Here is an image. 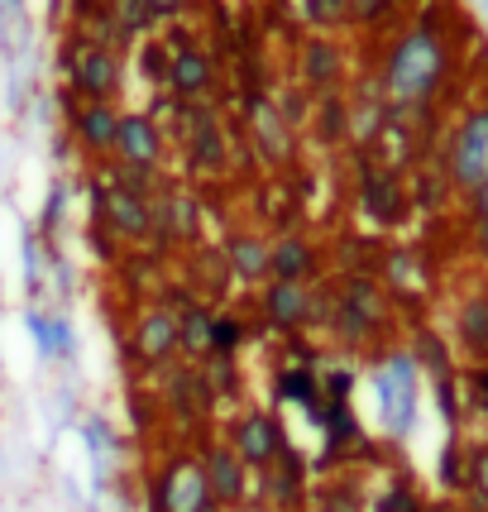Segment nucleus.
<instances>
[{
    "mask_svg": "<svg viewBox=\"0 0 488 512\" xmlns=\"http://www.w3.org/2000/svg\"><path fill=\"white\" fill-rule=\"evenodd\" d=\"M374 77L383 82V96L393 115H412L426 120L436 111L441 91L455 77V39H450V20L441 10H417V20L402 24L388 39L383 58H378Z\"/></svg>",
    "mask_w": 488,
    "mask_h": 512,
    "instance_id": "obj_1",
    "label": "nucleus"
},
{
    "mask_svg": "<svg viewBox=\"0 0 488 512\" xmlns=\"http://www.w3.org/2000/svg\"><path fill=\"white\" fill-rule=\"evenodd\" d=\"M335 316H331V340L345 350H369L383 335L398 326V302L369 273H335Z\"/></svg>",
    "mask_w": 488,
    "mask_h": 512,
    "instance_id": "obj_2",
    "label": "nucleus"
},
{
    "mask_svg": "<svg viewBox=\"0 0 488 512\" xmlns=\"http://www.w3.org/2000/svg\"><path fill=\"white\" fill-rule=\"evenodd\" d=\"M436 163H441V173L455 197H469L479 182H488V101L469 106V111L445 130Z\"/></svg>",
    "mask_w": 488,
    "mask_h": 512,
    "instance_id": "obj_3",
    "label": "nucleus"
},
{
    "mask_svg": "<svg viewBox=\"0 0 488 512\" xmlns=\"http://www.w3.org/2000/svg\"><path fill=\"white\" fill-rule=\"evenodd\" d=\"M63 82L72 101H120L125 91V53L101 44L67 39L63 44Z\"/></svg>",
    "mask_w": 488,
    "mask_h": 512,
    "instance_id": "obj_4",
    "label": "nucleus"
},
{
    "mask_svg": "<svg viewBox=\"0 0 488 512\" xmlns=\"http://www.w3.org/2000/svg\"><path fill=\"white\" fill-rule=\"evenodd\" d=\"M417 359L407 350H388L374 369V398H378V417H383V431L402 441L412 422H417Z\"/></svg>",
    "mask_w": 488,
    "mask_h": 512,
    "instance_id": "obj_5",
    "label": "nucleus"
},
{
    "mask_svg": "<svg viewBox=\"0 0 488 512\" xmlns=\"http://www.w3.org/2000/svg\"><path fill=\"white\" fill-rule=\"evenodd\" d=\"M355 201H359V216L374 225V230H398V225L412 216V192H407L402 173L374 163L369 154H359Z\"/></svg>",
    "mask_w": 488,
    "mask_h": 512,
    "instance_id": "obj_6",
    "label": "nucleus"
},
{
    "mask_svg": "<svg viewBox=\"0 0 488 512\" xmlns=\"http://www.w3.org/2000/svg\"><path fill=\"white\" fill-rule=\"evenodd\" d=\"M182 106V154L187 168L201 178H221L230 168V139L221 130V115L211 111L206 101H178Z\"/></svg>",
    "mask_w": 488,
    "mask_h": 512,
    "instance_id": "obj_7",
    "label": "nucleus"
},
{
    "mask_svg": "<svg viewBox=\"0 0 488 512\" xmlns=\"http://www.w3.org/2000/svg\"><path fill=\"white\" fill-rule=\"evenodd\" d=\"M91 206H96V225L111 235L115 245H154V216H149V201L120 192L111 182L96 178L91 187Z\"/></svg>",
    "mask_w": 488,
    "mask_h": 512,
    "instance_id": "obj_8",
    "label": "nucleus"
},
{
    "mask_svg": "<svg viewBox=\"0 0 488 512\" xmlns=\"http://www.w3.org/2000/svg\"><path fill=\"white\" fill-rule=\"evenodd\" d=\"M178 355V312L163 302L144 307L130 326V359L139 369H168Z\"/></svg>",
    "mask_w": 488,
    "mask_h": 512,
    "instance_id": "obj_9",
    "label": "nucleus"
},
{
    "mask_svg": "<svg viewBox=\"0 0 488 512\" xmlns=\"http://www.w3.org/2000/svg\"><path fill=\"white\" fill-rule=\"evenodd\" d=\"M149 216H154V245L158 249H178V245H197L201 240V206L197 192L187 187H163L154 201H149Z\"/></svg>",
    "mask_w": 488,
    "mask_h": 512,
    "instance_id": "obj_10",
    "label": "nucleus"
},
{
    "mask_svg": "<svg viewBox=\"0 0 488 512\" xmlns=\"http://www.w3.org/2000/svg\"><path fill=\"white\" fill-rule=\"evenodd\" d=\"M225 446L240 455L249 469H268L283 450H288V436H283V422L273 417V412H264V407H249V412H240L235 417V426H230V441Z\"/></svg>",
    "mask_w": 488,
    "mask_h": 512,
    "instance_id": "obj_11",
    "label": "nucleus"
},
{
    "mask_svg": "<svg viewBox=\"0 0 488 512\" xmlns=\"http://www.w3.org/2000/svg\"><path fill=\"white\" fill-rule=\"evenodd\" d=\"M149 489L163 498V512H201L216 503L211 489H206V474H201L197 455H173V460L154 474Z\"/></svg>",
    "mask_w": 488,
    "mask_h": 512,
    "instance_id": "obj_12",
    "label": "nucleus"
},
{
    "mask_svg": "<svg viewBox=\"0 0 488 512\" xmlns=\"http://www.w3.org/2000/svg\"><path fill=\"white\" fill-rule=\"evenodd\" d=\"M259 321L273 335H302L311 331V288L307 283H278L268 278L259 288Z\"/></svg>",
    "mask_w": 488,
    "mask_h": 512,
    "instance_id": "obj_13",
    "label": "nucleus"
},
{
    "mask_svg": "<svg viewBox=\"0 0 488 512\" xmlns=\"http://www.w3.org/2000/svg\"><path fill=\"white\" fill-rule=\"evenodd\" d=\"M297 87L307 96L345 91V48L331 34H311L297 44Z\"/></svg>",
    "mask_w": 488,
    "mask_h": 512,
    "instance_id": "obj_14",
    "label": "nucleus"
},
{
    "mask_svg": "<svg viewBox=\"0 0 488 512\" xmlns=\"http://www.w3.org/2000/svg\"><path fill=\"white\" fill-rule=\"evenodd\" d=\"M197 460H201V474H206V489L216 498V508L235 512L240 503H249V465L225 441H206Z\"/></svg>",
    "mask_w": 488,
    "mask_h": 512,
    "instance_id": "obj_15",
    "label": "nucleus"
},
{
    "mask_svg": "<svg viewBox=\"0 0 488 512\" xmlns=\"http://www.w3.org/2000/svg\"><path fill=\"white\" fill-rule=\"evenodd\" d=\"M67 134L91 158H111L115 134H120V106L115 101H72L67 96Z\"/></svg>",
    "mask_w": 488,
    "mask_h": 512,
    "instance_id": "obj_16",
    "label": "nucleus"
},
{
    "mask_svg": "<svg viewBox=\"0 0 488 512\" xmlns=\"http://www.w3.org/2000/svg\"><path fill=\"white\" fill-rule=\"evenodd\" d=\"M216 82H221L216 77V58L201 44H192V39H178L173 58H168V91L178 101H211Z\"/></svg>",
    "mask_w": 488,
    "mask_h": 512,
    "instance_id": "obj_17",
    "label": "nucleus"
},
{
    "mask_svg": "<svg viewBox=\"0 0 488 512\" xmlns=\"http://www.w3.org/2000/svg\"><path fill=\"white\" fill-rule=\"evenodd\" d=\"M168 154V134L149 111H120V134H115V154L120 163H139V168H163Z\"/></svg>",
    "mask_w": 488,
    "mask_h": 512,
    "instance_id": "obj_18",
    "label": "nucleus"
},
{
    "mask_svg": "<svg viewBox=\"0 0 488 512\" xmlns=\"http://www.w3.org/2000/svg\"><path fill=\"white\" fill-rule=\"evenodd\" d=\"M163 402H168V412H173L182 426L206 422L216 398H211V388L201 379V364H168V369H163Z\"/></svg>",
    "mask_w": 488,
    "mask_h": 512,
    "instance_id": "obj_19",
    "label": "nucleus"
},
{
    "mask_svg": "<svg viewBox=\"0 0 488 512\" xmlns=\"http://www.w3.org/2000/svg\"><path fill=\"white\" fill-rule=\"evenodd\" d=\"M268 278L278 283H316L326 278V249L316 245L311 235H278L273 254H268Z\"/></svg>",
    "mask_w": 488,
    "mask_h": 512,
    "instance_id": "obj_20",
    "label": "nucleus"
},
{
    "mask_svg": "<svg viewBox=\"0 0 488 512\" xmlns=\"http://www.w3.org/2000/svg\"><path fill=\"white\" fill-rule=\"evenodd\" d=\"M259 493H264V503L273 512H297L307 503V465L292 446L268 469H259Z\"/></svg>",
    "mask_w": 488,
    "mask_h": 512,
    "instance_id": "obj_21",
    "label": "nucleus"
},
{
    "mask_svg": "<svg viewBox=\"0 0 488 512\" xmlns=\"http://www.w3.org/2000/svg\"><path fill=\"white\" fill-rule=\"evenodd\" d=\"M268 254L273 240H264L259 230H230L221 240V264L240 283H268Z\"/></svg>",
    "mask_w": 488,
    "mask_h": 512,
    "instance_id": "obj_22",
    "label": "nucleus"
},
{
    "mask_svg": "<svg viewBox=\"0 0 488 512\" xmlns=\"http://www.w3.org/2000/svg\"><path fill=\"white\" fill-rule=\"evenodd\" d=\"M455 350L469 364H488V288H469L455 302Z\"/></svg>",
    "mask_w": 488,
    "mask_h": 512,
    "instance_id": "obj_23",
    "label": "nucleus"
},
{
    "mask_svg": "<svg viewBox=\"0 0 488 512\" xmlns=\"http://www.w3.org/2000/svg\"><path fill=\"white\" fill-rule=\"evenodd\" d=\"M249 134H254V149H259L268 163H288L292 158V125L283 120L278 101H268V96H254V101H249Z\"/></svg>",
    "mask_w": 488,
    "mask_h": 512,
    "instance_id": "obj_24",
    "label": "nucleus"
},
{
    "mask_svg": "<svg viewBox=\"0 0 488 512\" xmlns=\"http://www.w3.org/2000/svg\"><path fill=\"white\" fill-rule=\"evenodd\" d=\"M378 283L393 292V302H407V297H422L431 288V268L417 249H383V264H378Z\"/></svg>",
    "mask_w": 488,
    "mask_h": 512,
    "instance_id": "obj_25",
    "label": "nucleus"
},
{
    "mask_svg": "<svg viewBox=\"0 0 488 512\" xmlns=\"http://www.w3.org/2000/svg\"><path fill=\"white\" fill-rule=\"evenodd\" d=\"M24 331H29V340H34V355L39 359H72L77 355V331H72L67 316L29 307V312H24Z\"/></svg>",
    "mask_w": 488,
    "mask_h": 512,
    "instance_id": "obj_26",
    "label": "nucleus"
},
{
    "mask_svg": "<svg viewBox=\"0 0 488 512\" xmlns=\"http://www.w3.org/2000/svg\"><path fill=\"white\" fill-rule=\"evenodd\" d=\"M311 134L316 144L326 149H345L350 144V91H326V96H311Z\"/></svg>",
    "mask_w": 488,
    "mask_h": 512,
    "instance_id": "obj_27",
    "label": "nucleus"
},
{
    "mask_svg": "<svg viewBox=\"0 0 488 512\" xmlns=\"http://www.w3.org/2000/svg\"><path fill=\"white\" fill-rule=\"evenodd\" d=\"M278 398L292 402V407H302L307 422L321 426V412H326V398H321V369H311V364H288V369H278Z\"/></svg>",
    "mask_w": 488,
    "mask_h": 512,
    "instance_id": "obj_28",
    "label": "nucleus"
},
{
    "mask_svg": "<svg viewBox=\"0 0 488 512\" xmlns=\"http://www.w3.org/2000/svg\"><path fill=\"white\" fill-rule=\"evenodd\" d=\"M101 182H111V187L130 192L139 201H154L168 187L158 168H139V163H120V158H101Z\"/></svg>",
    "mask_w": 488,
    "mask_h": 512,
    "instance_id": "obj_29",
    "label": "nucleus"
},
{
    "mask_svg": "<svg viewBox=\"0 0 488 512\" xmlns=\"http://www.w3.org/2000/svg\"><path fill=\"white\" fill-rule=\"evenodd\" d=\"M407 355L417 359V369H422L426 379H445V374H455V345H445L431 326H417V331H412Z\"/></svg>",
    "mask_w": 488,
    "mask_h": 512,
    "instance_id": "obj_30",
    "label": "nucleus"
},
{
    "mask_svg": "<svg viewBox=\"0 0 488 512\" xmlns=\"http://www.w3.org/2000/svg\"><path fill=\"white\" fill-rule=\"evenodd\" d=\"M211 321H216V312H206L201 302L178 312V350L187 355V364H201L211 355Z\"/></svg>",
    "mask_w": 488,
    "mask_h": 512,
    "instance_id": "obj_31",
    "label": "nucleus"
},
{
    "mask_svg": "<svg viewBox=\"0 0 488 512\" xmlns=\"http://www.w3.org/2000/svg\"><path fill=\"white\" fill-rule=\"evenodd\" d=\"M369 508V493L355 474H331L321 489H316V512H364Z\"/></svg>",
    "mask_w": 488,
    "mask_h": 512,
    "instance_id": "obj_32",
    "label": "nucleus"
},
{
    "mask_svg": "<svg viewBox=\"0 0 488 512\" xmlns=\"http://www.w3.org/2000/svg\"><path fill=\"white\" fill-rule=\"evenodd\" d=\"M106 10H111V20L120 24V34L125 39H144V34H154L158 20H154V10L144 5V0H106Z\"/></svg>",
    "mask_w": 488,
    "mask_h": 512,
    "instance_id": "obj_33",
    "label": "nucleus"
},
{
    "mask_svg": "<svg viewBox=\"0 0 488 512\" xmlns=\"http://www.w3.org/2000/svg\"><path fill=\"white\" fill-rule=\"evenodd\" d=\"M201 379L211 388V398L225 402V398H240V364L225 355H206L201 359Z\"/></svg>",
    "mask_w": 488,
    "mask_h": 512,
    "instance_id": "obj_34",
    "label": "nucleus"
},
{
    "mask_svg": "<svg viewBox=\"0 0 488 512\" xmlns=\"http://www.w3.org/2000/svg\"><path fill=\"white\" fill-rule=\"evenodd\" d=\"M302 20L316 34H335L350 24V0H302Z\"/></svg>",
    "mask_w": 488,
    "mask_h": 512,
    "instance_id": "obj_35",
    "label": "nucleus"
},
{
    "mask_svg": "<svg viewBox=\"0 0 488 512\" xmlns=\"http://www.w3.org/2000/svg\"><path fill=\"white\" fill-rule=\"evenodd\" d=\"M244 340H249V326H244V316L235 312H225L211 321V355H225V359H235L244 350Z\"/></svg>",
    "mask_w": 488,
    "mask_h": 512,
    "instance_id": "obj_36",
    "label": "nucleus"
},
{
    "mask_svg": "<svg viewBox=\"0 0 488 512\" xmlns=\"http://www.w3.org/2000/svg\"><path fill=\"white\" fill-rule=\"evenodd\" d=\"M436 474H441V489L450 493H465V474H469V446H460V436H450L441 450V465H436Z\"/></svg>",
    "mask_w": 488,
    "mask_h": 512,
    "instance_id": "obj_37",
    "label": "nucleus"
},
{
    "mask_svg": "<svg viewBox=\"0 0 488 512\" xmlns=\"http://www.w3.org/2000/svg\"><path fill=\"white\" fill-rule=\"evenodd\" d=\"M465 493L479 503V508H488V441H474V446H469Z\"/></svg>",
    "mask_w": 488,
    "mask_h": 512,
    "instance_id": "obj_38",
    "label": "nucleus"
},
{
    "mask_svg": "<svg viewBox=\"0 0 488 512\" xmlns=\"http://www.w3.org/2000/svg\"><path fill=\"white\" fill-rule=\"evenodd\" d=\"M335 278H316L311 283V331H331V316H335Z\"/></svg>",
    "mask_w": 488,
    "mask_h": 512,
    "instance_id": "obj_39",
    "label": "nucleus"
},
{
    "mask_svg": "<svg viewBox=\"0 0 488 512\" xmlns=\"http://www.w3.org/2000/svg\"><path fill=\"white\" fill-rule=\"evenodd\" d=\"M431 388H436V407H441V422L455 431V426H460V374L431 379Z\"/></svg>",
    "mask_w": 488,
    "mask_h": 512,
    "instance_id": "obj_40",
    "label": "nucleus"
},
{
    "mask_svg": "<svg viewBox=\"0 0 488 512\" xmlns=\"http://www.w3.org/2000/svg\"><path fill=\"white\" fill-rule=\"evenodd\" d=\"M168 58H173V44H144V53H139V63H144V72H149V82H158V87H168Z\"/></svg>",
    "mask_w": 488,
    "mask_h": 512,
    "instance_id": "obj_41",
    "label": "nucleus"
},
{
    "mask_svg": "<svg viewBox=\"0 0 488 512\" xmlns=\"http://www.w3.org/2000/svg\"><path fill=\"white\" fill-rule=\"evenodd\" d=\"M465 393H469V407L488 422V364H469L465 369Z\"/></svg>",
    "mask_w": 488,
    "mask_h": 512,
    "instance_id": "obj_42",
    "label": "nucleus"
},
{
    "mask_svg": "<svg viewBox=\"0 0 488 512\" xmlns=\"http://www.w3.org/2000/svg\"><path fill=\"white\" fill-rule=\"evenodd\" d=\"M355 393V369H326L321 374V398L326 402H350Z\"/></svg>",
    "mask_w": 488,
    "mask_h": 512,
    "instance_id": "obj_43",
    "label": "nucleus"
},
{
    "mask_svg": "<svg viewBox=\"0 0 488 512\" xmlns=\"http://www.w3.org/2000/svg\"><path fill=\"white\" fill-rule=\"evenodd\" d=\"M20 254H24V283H29V292H39V288H44V268H39V245H34V230H24Z\"/></svg>",
    "mask_w": 488,
    "mask_h": 512,
    "instance_id": "obj_44",
    "label": "nucleus"
},
{
    "mask_svg": "<svg viewBox=\"0 0 488 512\" xmlns=\"http://www.w3.org/2000/svg\"><path fill=\"white\" fill-rule=\"evenodd\" d=\"M149 10H154V20L163 24V20H178V15H187V5L192 0H144Z\"/></svg>",
    "mask_w": 488,
    "mask_h": 512,
    "instance_id": "obj_45",
    "label": "nucleus"
},
{
    "mask_svg": "<svg viewBox=\"0 0 488 512\" xmlns=\"http://www.w3.org/2000/svg\"><path fill=\"white\" fill-rule=\"evenodd\" d=\"M465 211H469V221H488V182H479L465 197Z\"/></svg>",
    "mask_w": 488,
    "mask_h": 512,
    "instance_id": "obj_46",
    "label": "nucleus"
},
{
    "mask_svg": "<svg viewBox=\"0 0 488 512\" xmlns=\"http://www.w3.org/2000/svg\"><path fill=\"white\" fill-rule=\"evenodd\" d=\"M63 187H53V192H48V206H44V230H53V225H58V216H63Z\"/></svg>",
    "mask_w": 488,
    "mask_h": 512,
    "instance_id": "obj_47",
    "label": "nucleus"
},
{
    "mask_svg": "<svg viewBox=\"0 0 488 512\" xmlns=\"http://www.w3.org/2000/svg\"><path fill=\"white\" fill-rule=\"evenodd\" d=\"M474 225V249H479V259L488 264V221H469Z\"/></svg>",
    "mask_w": 488,
    "mask_h": 512,
    "instance_id": "obj_48",
    "label": "nucleus"
},
{
    "mask_svg": "<svg viewBox=\"0 0 488 512\" xmlns=\"http://www.w3.org/2000/svg\"><path fill=\"white\" fill-rule=\"evenodd\" d=\"M235 512H273V508H268L264 498H249V503H240V508H235Z\"/></svg>",
    "mask_w": 488,
    "mask_h": 512,
    "instance_id": "obj_49",
    "label": "nucleus"
},
{
    "mask_svg": "<svg viewBox=\"0 0 488 512\" xmlns=\"http://www.w3.org/2000/svg\"><path fill=\"white\" fill-rule=\"evenodd\" d=\"M201 512H225V508H216V503H211V508H201Z\"/></svg>",
    "mask_w": 488,
    "mask_h": 512,
    "instance_id": "obj_50",
    "label": "nucleus"
}]
</instances>
